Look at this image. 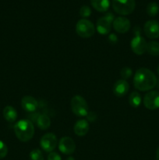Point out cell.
Returning a JSON list of instances; mask_svg holds the SVG:
<instances>
[{
  "label": "cell",
  "instance_id": "cell-1",
  "mask_svg": "<svg viewBox=\"0 0 159 160\" xmlns=\"http://www.w3.org/2000/svg\"><path fill=\"white\" fill-rule=\"evenodd\" d=\"M157 79L155 74L147 68H140L136 71L133 78L134 87L141 92H147L157 85Z\"/></svg>",
  "mask_w": 159,
  "mask_h": 160
},
{
  "label": "cell",
  "instance_id": "cell-17",
  "mask_svg": "<svg viewBox=\"0 0 159 160\" xmlns=\"http://www.w3.org/2000/svg\"><path fill=\"white\" fill-rule=\"evenodd\" d=\"M94 9L101 12H106L110 6V0H90Z\"/></svg>",
  "mask_w": 159,
  "mask_h": 160
},
{
  "label": "cell",
  "instance_id": "cell-30",
  "mask_svg": "<svg viewBox=\"0 0 159 160\" xmlns=\"http://www.w3.org/2000/svg\"><path fill=\"white\" fill-rule=\"evenodd\" d=\"M65 160H75V159L73 157H72V156H70V157L67 158V159Z\"/></svg>",
  "mask_w": 159,
  "mask_h": 160
},
{
  "label": "cell",
  "instance_id": "cell-7",
  "mask_svg": "<svg viewBox=\"0 0 159 160\" xmlns=\"http://www.w3.org/2000/svg\"><path fill=\"white\" fill-rule=\"evenodd\" d=\"M57 143V138L52 133H47L44 134L40 140L41 147L46 152H51L54 151Z\"/></svg>",
  "mask_w": 159,
  "mask_h": 160
},
{
  "label": "cell",
  "instance_id": "cell-6",
  "mask_svg": "<svg viewBox=\"0 0 159 160\" xmlns=\"http://www.w3.org/2000/svg\"><path fill=\"white\" fill-rule=\"evenodd\" d=\"M114 20H115V17L112 12H108L104 17H101V18L98 19L96 24L98 32L103 35L108 34L111 31L112 23H113Z\"/></svg>",
  "mask_w": 159,
  "mask_h": 160
},
{
  "label": "cell",
  "instance_id": "cell-8",
  "mask_svg": "<svg viewBox=\"0 0 159 160\" xmlns=\"http://www.w3.org/2000/svg\"><path fill=\"white\" fill-rule=\"evenodd\" d=\"M147 46V42H146L145 38L140 35H136L131 41V49L138 56H141L146 52Z\"/></svg>",
  "mask_w": 159,
  "mask_h": 160
},
{
  "label": "cell",
  "instance_id": "cell-12",
  "mask_svg": "<svg viewBox=\"0 0 159 160\" xmlns=\"http://www.w3.org/2000/svg\"><path fill=\"white\" fill-rule=\"evenodd\" d=\"M112 25H113V28L115 31L120 33V34H125L129 31L130 21L126 17H118L114 20Z\"/></svg>",
  "mask_w": 159,
  "mask_h": 160
},
{
  "label": "cell",
  "instance_id": "cell-31",
  "mask_svg": "<svg viewBox=\"0 0 159 160\" xmlns=\"http://www.w3.org/2000/svg\"><path fill=\"white\" fill-rule=\"evenodd\" d=\"M157 73H158V75H159V65H158V67H157Z\"/></svg>",
  "mask_w": 159,
  "mask_h": 160
},
{
  "label": "cell",
  "instance_id": "cell-5",
  "mask_svg": "<svg viewBox=\"0 0 159 160\" xmlns=\"http://www.w3.org/2000/svg\"><path fill=\"white\" fill-rule=\"evenodd\" d=\"M76 31L80 37L83 38H89L94 34V25L87 19H81L76 23Z\"/></svg>",
  "mask_w": 159,
  "mask_h": 160
},
{
  "label": "cell",
  "instance_id": "cell-26",
  "mask_svg": "<svg viewBox=\"0 0 159 160\" xmlns=\"http://www.w3.org/2000/svg\"><path fill=\"white\" fill-rule=\"evenodd\" d=\"M48 160H62L60 155L55 152H51L48 154Z\"/></svg>",
  "mask_w": 159,
  "mask_h": 160
},
{
  "label": "cell",
  "instance_id": "cell-27",
  "mask_svg": "<svg viewBox=\"0 0 159 160\" xmlns=\"http://www.w3.org/2000/svg\"><path fill=\"white\" fill-rule=\"evenodd\" d=\"M87 120H88L89 121L93 122L97 119V114L94 112H88V114L87 115Z\"/></svg>",
  "mask_w": 159,
  "mask_h": 160
},
{
  "label": "cell",
  "instance_id": "cell-16",
  "mask_svg": "<svg viewBox=\"0 0 159 160\" xmlns=\"http://www.w3.org/2000/svg\"><path fill=\"white\" fill-rule=\"evenodd\" d=\"M36 124L39 129L42 131L48 130L51 126V120L46 114H40L35 120Z\"/></svg>",
  "mask_w": 159,
  "mask_h": 160
},
{
  "label": "cell",
  "instance_id": "cell-18",
  "mask_svg": "<svg viewBox=\"0 0 159 160\" xmlns=\"http://www.w3.org/2000/svg\"><path fill=\"white\" fill-rule=\"evenodd\" d=\"M17 112L12 106H7L3 109V117L9 123H13L17 119Z\"/></svg>",
  "mask_w": 159,
  "mask_h": 160
},
{
  "label": "cell",
  "instance_id": "cell-25",
  "mask_svg": "<svg viewBox=\"0 0 159 160\" xmlns=\"http://www.w3.org/2000/svg\"><path fill=\"white\" fill-rule=\"evenodd\" d=\"M8 153V148L6 144L0 141V159H3L6 156Z\"/></svg>",
  "mask_w": 159,
  "mask_h": 160
},
{
  "label": "cell",
  "instance_id": "cell-20",
  "mask_svg": "<svg viewBox=\"0 0 159 160\" xmlns=\"http://www.w3.org/2000/svg\"><path fill=\"white\" fill-rule=\"evenodd\" d=\"M147 52L151 56H159V42H155V41H151L148 42L147 46Z\"/></svg>",
  "mask_w": 159,
  "mask_h": 160
},
{
  "label": "cell",
  "instance_id": "cell-11",
  "mask_svg": "<svg viewBox=\"0 0 159 160\" xmlns=\"http://www.w3.org/2000/svg\"><path fill=\"white\" fill-rule=\"evenodd\" d=\"M59 149L63 154L71 155L75 152L76 144L71 138L63 137L59 142Z\"/></svg>",
  "mask_w": 159,
  "mask_h": 160
},
{
  "label": "cell",
  "instance_id": "cell-29",
  "mask_svg": "<svg viewBox=\"0 0 159 160\" xmlns=\"http://www.w3.org/2000/svg\"><path fill=\"white\" fill-rule=\"evenodd\" d=\"M156 159L159 160V146L158 148H157V152H156Z\"/></svg>",
  "mask_w": 159,
  "mask_h": 160
},
{
  "label": "cell",
  "instance_id": "cell-32",
  "mask_svg": "<svg viewBox=\"0 0 159 160\" xmlns=\"http://www.w3.org/2000/svg\"><path fill=\"white\" fill-rule=\"evenodd\" d=\"M157 87H158V88H159V81H157Z\"/></svg>",
  "mask_w": 159,
  "mask_h": 160
},
{
  "label": "cell",
  "instance_id": "cell-19",
  "mask_svg": "<svg viewBox=\"0 0 159 160\" xmlns=\"http://www.w3.org/2000/svg\"><path fill=\"white\" fill-rule=\"evenodd\" d=\"M142 102L141 96L137 92H132L129 97V103L132 107L138 108Z\"/></svg>",
  "mask_w": 159,
  "mask_h": 160
},
{
  "label": "cell",
  "instance_id": "cell-9",
  "mask_svg": "<svg viewBox=\"0 0 159 160\" xmlns=\"http://www.w3.org/2000/svg\"><path fill=\"white\" fill-rule=\"evenodd\" d=\"M143 105L150 110L159 109V92L151 91L147 93L143 98Z\"/></svg>",
  "mask_w": 159,
  "mask_h": 160
},
{
  "label": "cell",
  "instance_id": "cell-2",
  "mask_svg": "<svg viewBox=\"0 0 159 160\" xmlns=\"http://www.w3.org/2000/svg\"><path fill=\"white\" fill-rule=\"evenodd\" d=\"M14 132L20 142H27L34 137V126L29 120H19L14 125Z\"/></svg>",
  "mask_w": 159,
  "mask_h": 160
},
{
  "label": "cell",
  "instance_id": "cell-28",
  "mask_svg": "<svg viewBox=\"0 0 159 160\" xmlns=\"http://www.w3.org/2000/svg\"><path fill=\"white\" fill-rule=\"evenodd\" d=\"M108 40L110 41L112 43L115 44L118 42V38H117V36L115 35V34H111L110 35L108 36Z\"/></svg>",
  "mask_w": 159,
  "mask_h": 160
},
{
  "label": "cell",
  "instance_id": "cell-3",
  "mask_svg": "<svg viewBox=\"0 0 159 160\" xmlns=\"http://www.w3.org/2000/svg\"><path fill=\"white\" fill-rule=\"evenodd\" d=\"M112 6L115 12L126 16L133 12L136 2L135 0H112Z\"/></svg>",
  "mask_w": 159,
  "mask_h": 160
},
{
  "label": "cell",
  "instance_id": "cell-15",
  "mask_svg": "<svg viewBox=\"0 0 159 160\" xmlns=\"http://www.w3.org/2000/svg\"><path fill=\"white\" fill-rule=\"evenodd\" d=\"M89 123L87 120H79L76 122L73 127V131L79 137H84L89 131Z\"/></svg>",
  "mask_w": 159,
  "mask_h": 160
},
{
  "label": "cell",
  "instance_id": "cell-21",
  "mask_svg": "<svg viewBox=\"0 0 159 160\" xmlns=\"http://www.w3.org/2000/svg\"><path fill=\"white\" fill-rule=\"evenodd\" d=\"M159 12V6L157 3L152 2H150L147 6V13L150 16V17H155L157 15Z\"/></svg>",
  "mask_w": 159,
  "mask_h": 160
},
{
  "label": "cell",
  "instance_id": "cell-4",
  "mask_svg": "<svg viewBox=\"0 0 159 160\" xmlns=\"http://www.w3.org/2000/svg\"><path fill=\"white\" fill-rule=\"evenodd\" d=\"M72 112L80 117H87L88 114V105L86 100L80 95H75L71 100Z\"/></svg>",
  "mask_w": 159,
  "mask_h": 160
},
{
  "label": "cell",
  "instance_id": "cell-14",
  "mask_svg": "<svg viewBox=\"0 0 159 160\" xmlns=\"http://www.w3.org/2000/svg\"><path fill=\"white\" fill-rule=\"evenodd\" d=\"M129 85L126 80L120 79L115 83L113 86V93L117 97H123L128 93Z\"/></svg>",
  "mask_w": 159,
  "mask_h": 160
},
{
  "label": "cell",
  "instance_id": "cell-22",
  "mask_svg": "<svg viewBox=\"0 0 159 160\" xmlns=\"http://www.w3.org/2000/svg\"><path fill=\"white\" fill-rule=\"evenodd\" d=\"M30 159L31 160H44V156L39 148H35L30 152Z\"/></svg>",
  "mask_w": 159,
  "mask_h": 160
},
{
  "label": "cell",
  "instance_id": "cell-24",
  "mask_svg": "<svg viewBox=\"0 0 159 160\" xmlns=\"http://www.w3.org/2000/svg\"><path fill=\"white\" fill-rule=\"evenodd\" d=\"M91 14V9L88 6H83L80 9V15L83 19H86L87 17H89Z\"/></svg>",
  "mask_w": 159,
  "mask_h": 160
},
{
  "label": "cell",
  "instance_id": "cell-13",
  "mask_svg": "<svg viewBox=\"0 0 159 160\" xmlns=\"http://www.w3.org/2000/svg\"><path fill=\"white\" fill-rule=\"evenodd\" d=\"M21 106L22 109L26 112H34L37 110V107H38V102L34 97L26 95L22 98Z\"/></svg>",
  "mask_w": 159,
  "mask_h": 160
},
{
  "label": "cell",
  "instance_id": "cell-23",
  "mask_svg": "<svg viewBox=\"0 0 159 160\" xmlns=\"http://www.w3.org/2000/svg\"><path fill=\"white\" fill-rule=\"evenodd\" d=\"M132 69L129 67H123L121 70V71H120V75H121L122 78H123V80H126V81L127 79H129V78L132 76Z\"/></svg>",
  "mask_w": 159,
  "mask_h": 160
},
{
  "label": "cell",
  "instance_id": "cell-10",
  "mask_svg": "<svg viewBox=\"0 0 159 160\" xmlns=\"http://www.w3.org/2000/svg\"><path fill=\"white\" fill-rule=\"evenodd\" d=\"M143 31L147 38L155 39L159 38V22L155 20H150L145 23Z\"/></svg>",
  "mask_w": 159,
  "mask_h": 160
}]
</instances>
